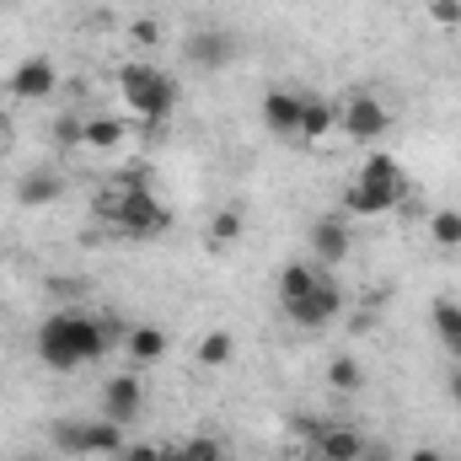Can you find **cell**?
I'll return each mask as SVG.
<instances>
[{"mask_svg":"<svg viewBox=\"0 0 461 461\" xmlns=\"http://www.w3.org/2000/svg\"><path fill=\"white\" fill-rule=\"evenodd\" d=\"M123 333L129 328H118V317L108 312H76V306H59V312H49L43 322H38V365L43 370H54V375H76L81 365H92V359H103L113 344H123Z\"/></svg>","mask_w":461,"mask_h":461,"instance_id":"obj_1","label":"cell"},{"mask_svg":"<svg viewBox=\"0 0 461 461\" xmlns=\"http://www.w3.org/2000/svg\"><path fill=\"white\" fill-rule=\"evenodd\" d=\"M402 194H408L402 161L386 156V150H370L344 188V215L348 221H381V215H392L402 204Z\"/></svg>","mask_w":461,"mask_h":461,"instance_id":"obj_2","label":"cell"},{"mask_svg":"<svg viewBox=\"0 0 461 461\" xmlns=\"http://www.w3.org/2000/svg\"><path fill=\"white\" fill-rule=\"evenodd\" d=\"M97 215L118 230V236H134V241H156L172 230V210L145 188V183H113L108 194H97Z\"/></svg>","mask_w":461,"mask_h":461,"instance_id":"obj_3","label":"cell"},{"mask_svg":"<svg viewBox=\"0 0 461 461\" xmlns=\"http://www.w3.org/2000/svg\"><path fill=\"white\" fill-rule=\"evenodd\" d=\"M118 103H123V113L134 118V123H167V118L177 113V76H167L161 65H150V59H129V65H118Z\"/></svg>","mask_w":461,"mask_h":461,"instance_id":"obj_4","label":"cell"},{"mask_svg":"<svg viewBox=\"0 0 461 461\" xmlns=\"http://www.w3.org/2000/svg\"><path fill=\"white\" fill-rule=\"evenodd\" d=\"M285 306V317L295 322V328H306V333H317V328H328L333 317H344V285L322 268L301 295H290V301H279Z\"/></svg>","mask_w":461,"mask_h":461,"instance_id":"obj_5","label":"cell"},{"mask_svg":"<svg viewBox=\"0 0 461 461\" xmlns=\"http://www.w3.org/2000/svg\"><path fill=\"white\" fill-rule=\"evenodd\" d=\"M339 129H344L354 145H375L392 129V108L375 92H348L344 103H339Z\"/></svg>","mask_w":461,"mask_h":461,"instance_id":"obj_6","label":"cell"},{"mask_svg":"<svg viewBox=\"0 0 461 461\" xmlns=\"http://www.w3.org/2000/svg\"><path fill=\"white\" fill-rule=\"evenodd\" d=\"M59 92V65L49 54H27L11 76H5V97L11 103H49Z\"/></svg>","mask_w":461,"mask_h":461,"instance_id":"obj_7","label":"cell"},{"mask_svg":"<svg viewBox=\"0 0 461 461\" xmlns=\"http://www.w3.org/2000/svg\"><path fill=\"white\" fill-rule=\"evenodd\" d=\"M145 402H150V392H145V381H140L134 370H118V375L103 381V419H113L123 429L145 413Z\"/></svg>","mask_w":461,"mask_h":461,"instance_id":"obj_8","label":"cell"},{"mask_svg":"<svg viewBox=\"0 0 461 461\" xmlns=\"http://www.w3.org/2000/svg\"><path fill=\"white\" fill-rule=\"evenodd\" d=\"M306 241H312V263H317V268H339V263H348V252H354L348 215H322V221H312Z\"/></svg>","mask_w":461,"mask_h":461,"instance_id":"obj_9","label":"cell"},{"mask_svg":"<svg viewBox=\"0 0 461 461\" xmlns=\"http://www.w3.org/2000/svg\"><path fill=\"white\" fill-rule=\"evenodd\" d=\"M306 446L312 461H365V435L354 424H312Z\"/></svg>","mask_w":461,"mask_h":461,"instance_id":"obj_10","label":"cell"},{"mask_svg":"<svg viewBox=\"0 0 461 461\" xmlns=\"http://www.w3.org/2000/svg\"><path fill=\"white\" fill-rule=\"evenodd\" d=\"M230 54H236V38L221 32V27H199V32H188V43H183V59H188V70H199V76L226 70Z\"/></svg>","mask_w":461,"mask_h":461,"instance_id":"obj_11","label":"cell"},{"mask_svg":"<svg viewBox=\"0 0 461 461\" xmlns=\"http://www.w3.org/2000/svg\"><path fill=\"white\" fill-rule=\"evenodd\" d=\"M301 103H306V92L274 86V92L263 97V129L279 134V140H295V129H301Z\"/></svg>","mask_w":461,"mask_h":461,"instance_id":"obj_12","label":"cell"},{"mask_svg":"<svg viewBox=\"0 0 461 461\" xmlns=\"http://www.w3.org/2000/svg\"><path fill=\"white\" fill-rule=\"evenodd\" d=\"M333 129H339V103H328V97H306L301 103V129H295L301 145H322Z\"/></svg>","mask_w":461,"mask_h":461,"instance_id":"obj_13","label":"cell"},{"mask_svg":"<svg viewBox=\"0 0 461 461\" xmlns=\"http://www.w3.org/2000/svg\"><path fill=\"white\" fill-rule=\"evenodd\" d=\"M129 145V123L123 118H86V140H81V150H97V156H118Z\"/></svg>","mask_w":461,"mask_h":461,"instance_id":"obj_14","label":"cell"},{"mask_svg":"<svg viewBox=\"0 0 461 461\" xmlns=\"http://www.w3.org/2000/svg\"><path fill=\"white\" fill-rule=\"evenodd\" d=\"M123 354H129V365H156V359H167V333L140 322V328L123 333Z\"/></svg>","mask_w":461,"mask_h":461,"instance_id":"obj_15","label":"cell"},{"mask_svg":"<svg viewBox=\"0 0 461 461\" xmlns=\"http://www.w3.org/2000/svg\"><path fill=\"white\" fill-rule=\"evenodd\" d=\"M59 194H65L59 172H27V177L16 183V204H22V210H43V204H54Z\"/></svg>","mask_w":461,"mask_h":461,"instance_id":"obj_16","label":"cell"},{"mask_svg":"<svg viewBox=\"0 0 461 461\" xmlns=\"http://www.w3.org/2000/svg\"><path fill=\"white\" fill-rule=\"evenodd\" d=\"M129 440H123V424H113V419H86V456H118Z\"/></svg>","mask_w":461,"mask_h":461,"instance_id":"obj_17","label":"cell"},{"mask_svg":"<svg viewBox=\"0 0 461 461\" xmlns=\"http://www.w3.org/2000/svg\"><path fill=\"white\" fill-rule=\"evenodd\" d=\"M429 322H435V339L451 348V359L461 365V306L456 301H435L429 306Z\"/></svg>","mask_w":461,"mask_h":461,"instance_id":"obj_18","label":"cell"},{"mask_svg":"<svg viewBox=\"0 0 461 461\" xmlns=\"http://www.w3.org/2000/svg\"><path fill=\"white\" fill-rule=\"evenodd\" d=\"M194 359H199V370H226L230 359H236V339H230L226 328H215V333H204V339H199Z\"/></svg>","mask_w":461,"mask_h":461,"instance_id":"obj_19","label":"cell"},{"mask_svg":"<svg viewBox=\"0 0 461 461\" xmlns=\"http://www.w3.org/2000/svg\"><path fill=\"white\" fill-rule=\"evenodd\" d=\"M328 386L344 392V397H354V392L365 386V365H359L354 354H333V359H328Z\"/></svg>","mask_w":461,"mask_h":461,"instance_id":"obj_20","label":"cell"},{"mask_svg":"<svg viewBox=\"0 0 461 461\" xmlns=\"http://www.w3.org/2000/svg\"><path fill=\"white\" fill-rule=\"evenodd\" d=\"M49 440L59 456H86V419H54Z\"/></svg>","mask_w":461,"mask_h":461,"instance_id":"obj_21","label":"cell"},{"mask_svg":"<svg viewBox=\"0 0 461 461\" xmlns=\"http://www.w3.org/2000/svg\"><path fill=\"white\" fill-rule=\"evenodd\" d=\"M241 230H247V215L241 210H215L210 215V247H236Z\"/></svg>","mask_w":461,"mask_h":461,"instance_id":"obj_22","label":"cell"},{"mask_svg":"<svg viewBox=\"0 0 461 461\" xmlns=\"http://www.w3.org/2000/svg\"><path fill=\"white\" fill-rule=\"evenodd\" d=\"M429 241L435 247H461V210H435L429 215Z\"/></svg>","mask_w":461,"mask_h":461,"instance_id":"obj_23","label":"cell"},{"mask_svg":"<svg viewBox=\"0 0 461 461\" xmlns=\"http://www.w3.org/2000/svg\"><path fill=\"white\" fill-rule=\"evenodd\" d=\"M129 43L150 54V49L161 43V22H156V16H134V22H129Z\"/></svg>","mask_w":461,"mask_h":461,"instance_id":"obj_24","label":"cell"},{"mask_svg":"<svg viewBox=\"0 0 461 461\" xmlns=\"http://www.w3.org/2000/svg\"><path fill=\"white\" fill-rule=\"evenodd\" d=\"M183 451H188L194 461H230L226 446H221L215 435H188V440H183Z\"/></svg>","mask_w":461,"mask_h":461,"instance_id":"obj_25","label":"cell"},{"mask_svg":"<svg viewBox=\"0 0 461 461\" xmlns=\"http://www.w3.org/2000/svg\"><path fill=\"white\" fill-rule=\"evenodd\" d=\"M81 140H86V118H59L54 123V145L59 150H81Z\"/></svg>","mask_w":461,"mask_h":461,"instance_id":"obj_26","label":"cell"},{"mask_svg":"<svg viewBox=\"0 0 461 461\" xmlns=\"http://www.w3.org/2000/svg\"><path fill=\"white\" fill-rule=\"evenodd\" d=\"M108 461H167V446H150V440H129L118 456H108Z\"/></svg>","mask_w":461,"mask_h":461,"instance_id":"obj_27","label":"cell"},{"mask_svg":"<svg viewBox=\"0 0 461 461\" xmlns=\"http://www.w3.org/2000/svg\"><path fill=\"white\" fill-rule=\"evenodd\" d=\"M429 22L435 27H461V0H429Z\"/></svg>","mask_w":461,"mask_h":461,"instance_id":"obj_28","label":"cell"},{"mask_svg":"<svg viewBox=\"0 0 461 461\" xmlns=\"http://www.w3.org/2000/svg\"><path fill=\"white\" fill-rule=\"evenodd\" d=\"M408 461H451V456H446V451H435V446H413Z\"/></svg>","mask_w":461,"mask_h":461,"instance_id":"obj_29","label":"cell"},{"mask_svg":"<svg viewBox=\"0 0 461 461\" xmlns=\"http://www.w3.org/2000/svg\"><path fill=\"white\" fill-rule=\"evenodd\" d=\"M451 402H456V408H461V365H456V370H451Z\"/></svg>","mask_w":461,"mask_h":461,"instance_id":"obj_30","label":"cell"},{"mask_svg":"<svg viewBox=\"0 0 461 461\" xmlns=\"http://www.w3.org/2000/svg\"><path fill=\"white\" fill-rule=\"evenodd\" d=\"M167 461H194V456H188V451H183V446H177V451H167Z\"/></svg>","mask_w":461,"mask_h":461,"instance_id":"obj_31","label":"cell"},{"mask_svg":"<svg viewBox=\"0 0 461 461\" xmlns=\"http://www.w3.org/2000/svg\"><path fill=\"white\" fill-rule=\"evenodd\" d=\"M5 129H11V123H5V118H0V145H5Z\"/></svg>","mask_w":461,"mask_h":461,"instance_id":"obj_32","label":"cell"}]
</instances>
